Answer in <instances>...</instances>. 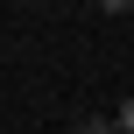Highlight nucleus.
Masks as SVG:
<instances>
[{
    "label": "nucleus",
    "instance_id": "obj_1",
    "mask_svg": "<svg viewBox=\"0 0 134 134\" xmlns=\"http://www.w3.org/2000/svg\"><path fill=\"white\" fill-rule=\"evenodd\" d=\"M99 7H113V14H120V7H127V0H99Z\"/></svg>",
    "mask_w": 134,
    "mask_h": 134
}]
</instances>
